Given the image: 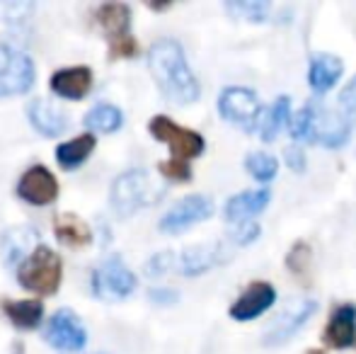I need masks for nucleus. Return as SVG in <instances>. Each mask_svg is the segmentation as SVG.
<instances>
[{
  "instance_id": "obj_1",
  "label": "nucleus",
  "mask_w": 356,
  "mask_h": 354,
  "mask_svg": "<svg viewBox=\"0 0 356 354\" xmlns=\"http://www.w3.org/2000/svg\"><path fill=\"white\" fill-rule=\"evenodd\" d=\"M148 66L160 92L175 104H192L199 97V83L189 71L184 51L172 39H160L150 47Z\"/></svg>"
},
{
  "instance_id": "obj_2",
  "label": "nucleus",
  "mask_w": 356,
  "mask_h": 354,
  "mask_svg": "<svg viewBox=\"0 0 356 354\" xmlns=\"http://www.w3.org/2000/svg\"><path fill=\"white\" fill-rule=\"evenodd\" d=\"M165 187L150 172L145 170H129L119 175L112 184V207L119 216H131L138 209L163 199Z\"/></svg>"
},
{
  "instance_id": "obj_3",
  "label": "nucleus",
  "mask_w": 356,
  "mask_h": 354,
  "mask_svg": "<svg viewBox=\"0 0 356 354\" xmlns=\"http://www.w3.org/2000/svg\"><path fill=\"white\" fill-rule=\"evenodd\" d=\"M63 277L61 257L47 246H39L27 260L19 262L17 267V282L22 284L27 291L42 293V296H51L58 291Z\"/></svg>"
},
{
  "instance_id": "obj_4",
  "label": "nucleus",
  "mask_w": 356,
  "mask_h": 354,
  "mask_svg": "<svg viewBox=\"0 0 356 354\" xmlns=\"http://www.w3.org/2000/svg\"><path fill=\"white\" fill-rule=\"evenodd\" d=\"M148 129H150V134H153V138L168 143L175 161L187 163V161H192V158L202 156L204 138L199 136L197 131H192V129L179 127V124H175L172 119L163 117V114L150 119Z\"/></svg>"
},
{
  "instance_id": "obj_5",
  "label": "nucleus",
  "mask_w": 356,
  "mask_h": 354,
  "mask_svg": "<svg viewBox=\"0 0 356 354\" xmlns=\"http://www.w3.org/2000/svg\"><path fill=\"white\" fill-rule=\"evenodd\" d=\"M92 293L102 301H122L136 289V277L119 257H109L92 272Z\"/></svg>"
},
{
  "instance_id": "obj_6",
  "label": "nucleus",
  "mask_w": 356,
  "mask_h": 354,
  "mask_svg": "<svg viewBox=\"0 0 356 354\" xmlns=\"http://www.w3.org/2000/svg\"><path fill=\"white\" fill-rule=\"evenodd\" d=\"M34 86V63L24 51L0 44V97L22 95Z\"/></svg>"
},
{
  "instance_id": "obj_7",
  "label": "nucleus",
  "mask_w": 356,
  "mask_h": 354,
  "mask_svg": "<svg viewBox=\"0 0 356 354\" xmlns=\"http://www.w3.org/2000/svg\"><path fill=\"white\" fill-rule=\"evenodd\" d=\"M218 112L223 114L225 122L235 124V127L245 129V131L257 129L259 102H257V97H254L252 90H248V88L223 90L218 97Z\"/></svg>"
},
{
  "instance_id": "obj_8",
  "label": "nucleus",
  "mask_w": 356,
  "mask_h": 354,
  "mask_svg": "<svg viewBox=\"0 0 356 354\" xmlns=\"http://www.w3.org/2000/svg\"><path fill=\"white\" fill-rule=\"evenodd\" d=\"M47 342H51L56 350L63 352H80L88 342V332H85L80 318L68 308L54 313V318L49 321L47 330H44Z\"/></svg>"
},
{
  "instance_id": "obj_9",
  "label": "nucleus",
  "mask_w": 356,
  "mask_h": 354,
  "mask_svg": "<svg viewBox=\"0 0 356 354\" xmlns=\"http://www.w3.org/2000/svg\"><path fill=\"white\" fill-rule=\"evenodd\" d=\"M213 214L211 199L202 197V194H192L177 202L163 218H160V231L163 233H179L184 228L194 226L199 221H207Z\"/></svg>"
},
{
  "instance_id": "obj_10",
  "label": "nucleus",
  "mask_w": 356,
  "mask_h": 354,
  "mask_svg": "<svg viewBox=\"0 0 356 354\" xmlns=\"http://www.w3.org/2000/svg\"><path fill=\"white\" fill-rule=\"evenodd\" d=\"M17 197L24 199L27 204L34 207H47V204L56 202L58 197V182L44 166H34L24 170V175L17 182Z\"/></svg>"
},
{
  "instance_id": "obj_11",
  "label": "nucleus",
  "mask_w": 356,
  "mask_h": 354,
  "mask_svg": "<svg viewBox=\"0 0 356 354\" xmlns=\"http://www.w3.org/2000/svg\"><path fill=\"white\" fill-rule=\"evenodd\" d=\"M313 311H315V301H310V298L289 303V306L284 308L282 316L269 325L264 342H267V345H282V342L289 340V337L293 335V332L298 330V328L303 325L310 316H313Z\"/></svg>"
},
{
  "instance_id": "obj_12",
  "label": "nucleus",
  "mask_w": 356,
  "mask_h": 354,
  "mask_svg": "<svg viewBox=\"0 0 356 354\" xmlns=\"http://www.w3.org/2000/svg\"><path fill=\"white\" fill-rule=\"evenodd\" d=\"M274 301H277V293H274L272 284L252 282L245 289L243 296L230 306V316H233L235 321H252V318L262 316Z\"/></svg>"
},
{
  "instance_id": "obj_13",
  "label": "nucleus",
  "mask_w": 356,
  "mask_h": 354,
  "mask_svg": "<svg viewBox=\"0 0 356 354\" xmlns=\"http://www.w3.org/2000/svg\"><path fill=\"white\" fill-rule=\"evenodd\" d=\"M27 117L42 136H58L66 129V112L44 97H34L27 104Z\"/></svg>"
},
{
  "instance_id": "obj_14",
  "label": "nucleus",
  "mask_w": 356,
  "mask_h": 354,
  "mask_svg": "<svg viewBox=\"0 0 356 354\" xmlns=\"http://www.w3.org/2000/svg\"><path fill=\"white\" fill-rule=\"evenodd\" d=\"M49 88L66 99H83L92 88V71L85 66H73L56 71L49 81Z\"/></svg>"
},
{
  "instance_id": "obj_15",
  "label": "nucleus",
  "mask_w": 356,
  "mask_h": 354,
  "mask_svg": "<svg viewBox=\"0 0 356 354\" xmlns=\"http://www.w3.org/2000/svg\"><path fill=\"white\" fill-rule=\"evenodd\" d=\"M95 19L102 27V32L109 37V44H117L129 39V27H131V10L124 3H104L95 13Z\"/></svg>"
},
{
  "instance_id": "obj_16",
  "label": "nucleus",
  "mask_w": 356,
  "mask_h": 354,
  "mask_svg": "<svg viewBox=\"0 0 356 354\" xmlns=\"http://www.w3.org/2000/svg\"><path fill=\"white\" fill-rule=\"evenodd\" d=\"M354 337H356V308L347 303V306H339L332 313V318L327 323V330H325V342L330 347L344 350V347L354 345Z\"/></svg>"
},
{
  "instance_id": "obj_17",
  "label": "nucleus",
  "mask_w": 356,
  "mask_h": 354,
  "mask_svg": "<svg viewBox=\"0 0 356 354\" xmlns=\"http://www.w3.org/2000/svg\"><path fill=\"white\" fill-rule=\"evenodd\" d=\"M54 231H56V238L68 248H85L92 243V231L90 226L75 214H58L54 218Z\"/></svg>"
},
{
  "instance_id": "obj_18",
  "label": "nucleus",
  "mask_w": 356,
  "mask_h": 354,
  "mask_svg": "<svg viewBox=\"0 0 356 354\" xmlns=\"http://www.w3.org/2000/svg\"><path fill=\"white\" fill-rule=\"evenodd\" d=\"M95 146H97V138L95 134H83V136H75L71 141H63L56 148V161L63 170H75L80 168L90 156H92Z\"/></svg>"
},
{
  "instance_id": "obj_19",
  "label": "nucleus",
  "mask_w": 356,
  "mask_h": 354,
  "mask_svg": "<svg viewBox=\"0 0 356 354\" xmlns=\"http://www.w3.org/2000/svg\"><path fill=\"white\" fill-rule=\"evenodd\" d=\"M269 204V192L267 189H259V192H245L233 197L228 204H225V218L230 223H248L250 216L259 214L264 207Z\"/></svg>"
},
{
  "instance_id": "obj_20",
  "label": "nucleus",
  "mask_w": 356,
  "mask_h": 354,
  "mask_svg": "<svg viewBox=\"0 0 356 354\" xmlns=\"http://www.w3.org/2000/svg\"><path fill=\"white\" fill-rule=\"evenodd\" d=\"M342 76V61L337 56H330V54H318L310 61V88L315 92H327L334 83Z\"/></svg>"
},
{
  "instance_id": "obj_21",
  "label": "nucleus",
  "mask_w": 356,
  "mask_h": 354,
  "mask_svg": "<svg viewBox=\"0 0 356 354\" xmlns=\"http://www.w3.org/2000/svg\"><path fill=\"white\" fill-rule=\"evenodd\" d=\"M34 243H37V231H32V228H13V231H8L3 238L5 262L13 265V262L19 260V257L27 260V257L39 248V246H34Z\"/></svg>"
},
{
  "instance_id": "obj_22",
  "label": "nucleus",
  "mask_w": 356,
  "mask_h": 354,
  "mask_svg": "<svg viewBox=\"0 0 356 354\" xmlns=\"http://www.w3.org/2000/svg\"><path fill=\"white\" fill-rule=\"evenodd\" d=\"M5 316L10 318V323L22 330H32L42 323L44 318V306L42 301H34V298H27V301H8L5 303Z\"/></svg>"
},
{
  "instance_id": "obj_23",
  "label": "nucleus",
  "mask_w": 356,
  "mask_h": 354,
  "mask_svg": "<svg viewBox=\"0 0 356 354\" xmlns=\"http://www.w3.org/2000/svg\"><path fill=\"white\" fill-rule=\"evenodd\" d=\"M124 124V114L114 104H97L85 117V127L92 134H112Z\"/></svg>"
},
{
  "instance_id": "obj_24",
  "label": "nucleus",
  "mask_w": 356,
  "mask_h": 354,
  "mask_svg": "<svg viewBox=\"0 0 356 354\" xmlns=\"http://www.w3.org/2000/svg\"><path fill=\"white\" fill-rule=\"evenodd\" d=\"M218 246H202V248H192V250H187L182 255V269L184 274H202L207 272L209 267L216 265V260H218Z\"/></svg>"
},
{
  "instance_id": "obj_25",
  "label": "nucleus",
  "mask_w": 356,
  "mask_h": 354,
  "mask_svg": "<svg viewBox=\"0 0 356 354\" xmlns=\"http://www.w3.org/2000/svg\"><path fill=\"white\" fill-rule=\"evenodd\" d=\"M289 97H279L277 102L269 107V112L264 114V119H262V138L264 141H272L274 136L279 134V129H282V124L286 122V117H289Z\"/></svg>"
},
{
  "instance_id": "obj_26",
  "label": "nucleus",
  "mask_w": 356,
  "mask_h": 354,
  "mask_svg": "<svg viewBox=\"0 0 356 354\" xmlns=\"http://www.w3.org/2000/svg\"><path fill=\"white\" fill-rule=\"evenodd\" d=\"M334 119H337V124L344 131H352V127L356 124V78L339 95V107Z\"/></svg>"
},
{
  "instance_id": "obj_27",
  "label": "nucleus",
  "mask_w": 356,
  "mask_h": 354,
  "mask_svg": "<svg viewBox=\"0 0 356 354\" xmlns=\"http://www.w3.org/2000/svg\"><path fill=\"white\" fill-rule=\"evenodd\" d=\"M245 168L259 182H269V179L277 175V161L272 156H267V153H252V156H248Z\"/></svg>"
},
{
  "instance_id": "obj_28",
  "label": "nucleus",
  "mask_w": 356,
  "mask_h": 354,
  "mask_svg": "<svg viewBox=\"0 0 356 354\" xmlns=\"http://www.w3.org/2000/svg\"><path fill=\"white\" fill-rule=\"evenodd\" d=\"M313 122H315L313 104H305V107L291 119V134H293V138H308L310 129H313Z\"/></svg>"
},
{
  "instance_id": "obj_29",
  "label": "nucleus",
  "mask_w": 356,
  "mask_h": 354,
  "mask_svg": "<svg viewBox=\"0 0 356 354\" xmlns=\"http://www.w3.org/2000/svg\"><path fill=\"white\" fill-rule=\"evenodd\" d=\"M228 10L235 15H243V17L252 19V22H262L269 5L267 3H228Z\"/></svg>"
},
{
  "instance_id": "obj_30",
  "label": "nucleus",
  "mask_w": 356,
  "mask_h": 354,
  "mask_svg": "<svg viewBox=\"0 0 356 354\" xmlns=\"http://www.w3.org/2000/svg\"><path fill=\"white\" fill-rule=\"evenodd\" d=\"M160 172L172 182H189L192 179V168L184 161H175V158L168 163H160Z\"/></svg>"
},
{
  "instance_id": "obj_31",
  "label": "nucleus",
  "mask_w": 356,
  "mask_h": 354,
  "mask_svg": "<svg viewBox=\"0 0 356 354\" xmlns=\"http://www.w3.org/2000/svg\"><path fill=\"white\" fill-rule=\"evenodd\" d=\"M32 10H34L32 3H8V5H0L3 19H8V22H19V19L27 17Z\"/></svg>"
},
{
  "instance_id": "obj_32",
  "label": "nucleus",
  "mask_w": 356,
  "mask_h": 354,
  "mask_svg": "<svg viewBox=\"0 0 356 354\" xmlns=\"http://www.w3.org/2000/svg\"><path fill=\"white\" fill-rule=\"evenodd\" d=\"M170 265H172V255H170V252H160V255H155L153 260L145 265V269H148V277H160V274L168 272Z\"/></svg>"
},
{
  "instance_id": "obj_33",
  "label": "nucleus",
  "mask_w": 356,
  "mask_h": 354,
  "mask_svg": "<svg viewBox=\"0 0 356 354\" xmlns=\"http://www.w3.org/2000/svg\"><path fill=\"white\" fill-rule=\"evenodd\" d=\"M286 163H289L291 170L296 172H303L305 170V158H303V151L300 148H286Z\"/></svg>"
},
{
  "instance_id": "obj_34",
  "label": "nucleus",
  "mask_w": 356,
  "mask_h": 354,
  "mask_svg": "<svg viewBox=\"0 0 356 354\" xmlns=\"http://www.w3.org/2000/svg\"><path fill=\"white\" fill-rule=\"evenodd\" d=\"M150 298L158 303H172V301H177V293L168 291V289H153V291H150Z\"/></svg>"
}]
</instances>
